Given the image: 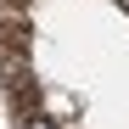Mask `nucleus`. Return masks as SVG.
<instances>
[{
	"instance_id": "obj_3",
	"label": "nucleus",
	"mask_w": 129,
	"mask_h": 129,
	"mask_svg": "<svg viewBox=\"0 0 129 129\" xmlns=\"http://www.w3.org/2000/svg\"><path fill=\"white\" fill-rule=\"evenodd\" d=\"M23 129H51V123H45V118H28V123H23Z\"/></svg>"
},
{
	"instance_id": "obj_1",
	"label": "nucleus",
	"mask_w": 129,
	"mask_h": 129,
	"mask_svg": "<svg viewBox=\"0 0 129 129\" xmlns=\"http://www.w3.org/2000/svg\"><path fill=\"white\" fill-rule=\"evenodd\" d=\"M28 34H34V23H28V17L0 11V56H23V51H28Z\"/></svg>"
},
{
	"instance_id": "obj_2",
	"label": "nucleus",
	"mask_w": 129,
	"mask_h": 129,
	"mask_svg": "<svg viewBox=\"0 0 129 129\" xmlns=\"http://www.w3.org/2000/svg\"><path fill=\"white\" fill-rule=\"evenodd\" d=\"M23 6L28 0H0V11H17V17H23Z\"/></svg>"
}]
</instances>
